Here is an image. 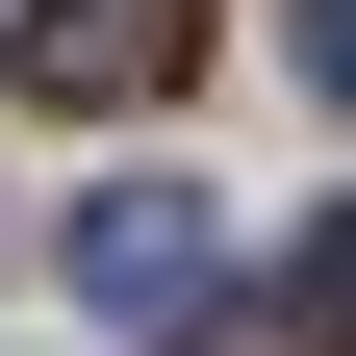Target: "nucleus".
I'll list each match as a JSON object with an SVG mask.
<instances>
[{
    "instance_id": "obj_3",
    "label": "nucleus",
    "mask_w": 356,
    "mask_h": 356,
    "mask_svg": "<svg viewBox=\"0 0 356 356\" xmlns=\"http://www.w3.org/2000/svg\"><path fill=\"white\" fill-rule=\"evenodd\" d=\"M305 76H331V102H356V0H305Z\"/></svg>"
},
{
    "instance_id": "obj_1",
    "label": "nucleus",
    "mask_w": 356,
    "mask_h": 356,
    "mask_svg": "<svg viewBox=\"0 0 356 356\" xmlns=\"http://www.w3.org/2000/svg\"><path fill=\"white\" fill-rule=\"evenodd\" d=\"M0 76H26L51 127H127V102H178V76H204V0H26V26H0Z\"/></svg>"
},
{
    "instance_id": "obj_2",
    "label": "nucleus",
    "mask_w": 356,
    "mask_h": 356,
    "mask_svg": "<svg viewBox=\"0 0 356 356\" xmlns=\"http://www.w3.org/2000/svg\"><path fill=\"white\" fill-rule=\"evenodd\" d=\"M204 280H229L204 178H102V204H76V305H102V331H204Z\"/></svg>"
}]
</instances>
